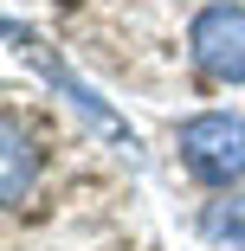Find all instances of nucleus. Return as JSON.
Segmentation results:
<instances>
[{
  "mask_svg": "<svg viewBox=\"0 0 245 251\" xmlns=\"http://www.w3.org/2000/svg\"><path fill=\"white\" fill-rule=\"evenodd\" d=\"M181 168L200 187H239L245 180V116L239 110H200L174 129Z\"/></svg>",
  "mask_w": 245,
  "mask_h": 251,
  "instance_id": "1",
  "label": "nucleus"
},
{
  "mask_svg": "<svg viewBox=\"0 0 245 251\" xmlns=\"http://www.w3.org/2000/svg\"><path fill=\"white\" fill-rule=\"evenodd\" d=\"M187 58L213 84H245V7L239 0H213L187 26Z\"/></svg>",
  "mask_w": 245,
  "mask_h": 251,
  "instance_id": "2",
  "label": "nucleus"
},
{
  "mask_svg": "<svg viewBox=\"0 0 245 251\" xmlns=\"http://www.w3.org/2000/svg\"><path fill=\"white\" fill-rule=\"evenodd\" d=\"M7 45H13L26 65H39V77H45V84H58V97H65V103H71V110H78L90 129H104V135H116L123 148H136L129 123H123V116H116V110H110V103H104V97H97L84 77H71V71H65V58H58V52H52V45H45L39 32H26L20 20H7Z\"/></svg>",
  "mask_w": 245,
  "mask_h": 251,
  "instance_id": "3",
  "label": "nucleus"
},
{
  "mask_svg": "<svg viewBox=\"0 0 245 251\" xmlns=\"http://www.w3.org/2000/svg\"><path fill=\"white\" fill-rule=\"evenodd\" d=\"M200 232H207V238H219V245H232V251H245V193L213 200V206L200 213Z\"/></svg>",
  "mask_w": 245,
  "mask_h": 251,
  "instance_id": "5",
  "label": "nucleus"
},
{
  "mask_svg": "<svg viewBox=\"0 0 245 251\" xmlns=\"http://www.w3.org/2000/svg\"><path fill=\"white\" fill-rule=\"evenodd\" d=\"M0 148H7V155H0V200L20 206V200L32 193V174H39V148H32V135L20 129L13 110L0 116Z\"/></svg>",
  "mask_w": 245,
  "mask_h": 251,
  "instance_id": "4",
  "label": "nucleus"
}]
</instances>
